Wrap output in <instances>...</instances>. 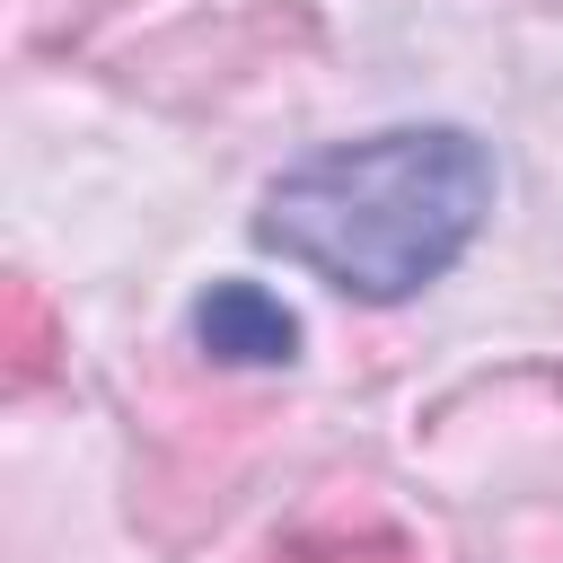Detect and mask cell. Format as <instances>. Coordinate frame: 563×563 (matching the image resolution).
I'll return each mask as SVG.
<instances>
[{
    "label": "cell",
    "instance_id": "cell-1",
    "mask_svg": "<svg viewBox=\"0 0 563 563\" xmlns=\"http://www.w3.org/2000/svg\"><path fill=\"white\" fill-rule=\"evenodd\" d=\"M493 185V150L466 123H387L290 158L255 202V246L334 282L343 299L396 308L475 246Z\"/></svg>",
    "mask_w": 563,
    "mask_h": 563
},
{
    "label": "cell",
    "instance_id": "cell-2",
    "mask_svg": "<svg viewBox=\"0 0 563 563\" xmlns=\"http://www.w3.org/2000/svg\"><path fill=\"white\" fill-rule=\"evenodd\" d=\"M194 352L220 361V369H290L299 361V317L282 308V290L264 282H211L185 317Z\"/></svg>",
    "mask_w": 563,
    "mask_h": 563
}]
</instances>
